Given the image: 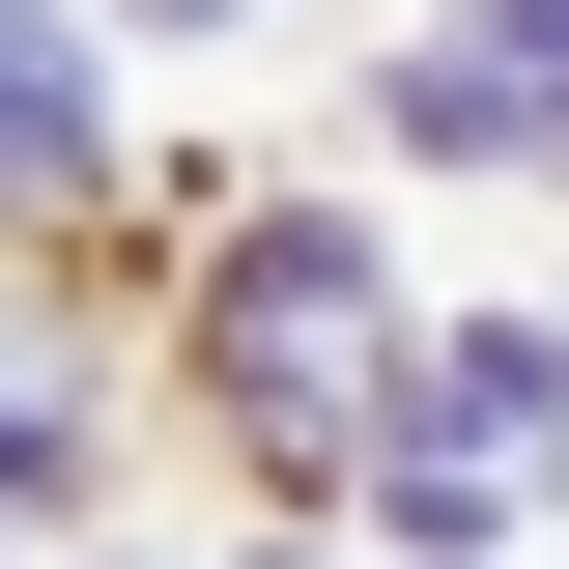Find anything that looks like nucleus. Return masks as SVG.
<instances>
[{"mask_svg": "<svg viewBox=\"0 0 569 569\" xmlns=\"http://www.w3.org/2000/svg\"><path fill=\"white\" fill-rule=\"evenodd\" d=\"M370 370H399V313H370V257H342L313 200L200 257V399L257 427V456H342V427H370Z\"/></svg>", "mask_w": 569, "mask_h": 569, "instance_id": "obj_1", "label": "nucleus"}, {"mask_svg": "<svg viewBox=\"0 0 569 569\" xmlns=\"http://www.w3.org/2000/svg\"><path fill=\"white\" fill-rule=\"evenodd\" d=\"M541 456H569V342H427V427H370V485H399L427 541H485Z\"/></svg>", "mask_w": 569, "mask_h": 569, "instance_id": "obj_2", "label": "nucleus"}, {"mask_svg": "<svg viewBox=\"0 0 569 569\" xmlns=\"http://www.w3.org/2000/svg\"><path fill=\"white\" fill-rule=\"evenodd\" d=\"M399 142L427 171H569V0H456L399 58Z\"/></svg>", "mask_w": 569, "mask_h": 569, "instance_id": "obj_3", "label": "nucleus"}, {"mask_svg": "<svg viewBox=\"0 0 569 569\" xmlns=\"http://www.w3.org/2000/svg\"><path fill=\"white\" fill-rule=\"evenodd\" d=\"M86 171H114V86H86L58 29L0 0V200H86Z\"/></svg>", "mask_w": 569, "mask_h": 569, "instance_id": "obj_4", "label": "nucleus"}, {"mask_svg": "<svg viewBox=\"0 0 569 569\" xmlns=\"http://www.w3.org/2000/svg\"><path fill=\"white\" fill-rule=\"evenodd\" d=\"M29 456H58V370H29V342H0V485H29Z\"/></svg>", "mask_w": 569, "mask_h": 569, "instance_id": "obj_5", "label": "nucleus"}, {"mask_svg": "<svg viewBox=\"0 0 569 569\" xmlns=\"http://www.w3.org/2000/svg\"><path fill=\"white\" fill-rule=\"evenodd\" d=\"M142 29H200V0H142Z\"/></svg>", "mask_w": 569, "mask_h": 569, "instance_id": "obj_6", "label": "nucleus"}]
</instances>
